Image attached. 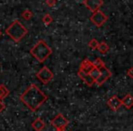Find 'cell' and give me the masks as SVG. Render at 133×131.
Masks as SVG:
<instances>
[{
    "label": "cell",
    "mask_w": 133,
    "mask_h": 131,
    "mask_svg": "<svg viewBox=\"0 0 133 131\" xmlns=\"http://www.w3.org/2000/svg\"><path fill=\"white\" fill-rule=\"evenodd\" d=\"M47 96L42 90H40L35 84L30 86L20 97L22 102L32 111H35L38 109L47 100Z\"/></svg>",
    "instance_id": "cell-1"
},
{
    "label": "cell",
    "mask_w": 133,
    "mask_h": 131,
    "mask_svg": "<svg viewBox=\"0 0 133 131\" xmlns=\"http://www.w3.org/2000/svg\"><path fill=\"white\" fill-rule=\"evenodd\" d=\"M30 53L38 62L43 63L52 55L53 50L44 40H39L30 49Z\"/></svg>",
    "instance_id": "cell-2"
},
{
    "label": "cell",
    "mask_w": 133,
    "mask_h": 131,
    "mask_svg": "<svg viewBox=\"0 0 133 131\" xmlns=\"http://www.w3.org/2000/svg\"><path fill=\"white\" fill-rule=\"evenodd\" d=\"M5 33L14 41L19 42L24 38V37H25L28 31L21 22H19L18 20H15L5 29Z\"/></svg>",
    "instance_id": "cell-3"
},
{
    "label": "cell",
    "mask_w": 133,
    "mask_h": 131,
    "mask_svg": "<svg viewBox=\"0 0 133 131\" xmlns=\"http://www.w3.org/2000/svg\"><path fill=\"white\" fill-rule=\"evenodd\" d=\"M36 78H38L42 83L47 84L54 78V73L52 72L47 67H44L37 72Z\"/></svg>",
    "instance_id": "cell-4"
},
{
    "label": "cell",
    "mask_w": 133,
    "mask_h": 131,
    "mask_svg": "<svg viewBox=\"0 0 133 131\" xmlns=\"http://www.w3.org/2000/svg\"><path fill=\"white\" fill-rule=\"evenodd\" d=\"M52 126L54 127L57 130H61V131H64L65 128L68 126L69 121L63 117V115L62 114H58L57 116L54 117L51 121Z\"/></svg>",
    "instance_id": "cell-5"
},
{
    "label": "cell",
    "mask_w": 133,
    "mask_h": 131,
    "mask_svg": "<svg viewBox=\"0 0 133 131\" xmlns=\"http://www.w3.org/2000/svg\"><path fill=\"white\" fill-rule=\"evenodd\" d=\"M107 20H108V16L101 10H98V11H96V12H94L92 14V16H91V21L92 22L96 27H102L104 23H106Z\"/></svg>",
    "instance_id": "cell-6"
},
{
    "label": "cell",
    "mask_w": 133,
    "mask_h": 131,
    "mask_svg": "<svg viewBox=\"0 0 133 131\" xmlns=\"http://www.w3.org/2000/svg\"><path fill=\"white\" fill-rule=\"evenodd\" d=\"M83 4L90 11L94 13L100 10V7L103 5V1L102 0H84Z\"/></svg>",
    "instance_id": "cell-7"
},
{
    "label": "cell",
    "mask_w": 133,
    "mask_h": 131,
    "mask_svg": "<svg viewBox=\"0 0 133 131\" xmlns=\"http://www.w3.org/2000/svg\"><path fill=\"white\" fill-rule=\"evenodd\" d=\"M100 72H101L100 76H99V78L96 80V84L98 86H101V85H102L103 83H105L107 80L110 78V76H111V73H110V71L106 67H104L103 68L100 69Z\"/></svg>",
    "instance_id": "cell-8"
},
{
    "label": "cell",
    "mask_w": 133,
    "mask_h": 131,
    "mask_svg": "<svg viewBox=\"0 0 133 131\" xmlns=\"http://www.w3.org/2000/svg\"><path fill=\"white\" fill-rule=\"evenodd\" d=\"M108 106L113 111H117L122 106V100H121L117 96H113L108 100Z\"/></svg>",
    "instance_id": "cell-9"
},
{
    "label": "cell",
    "mask_w": 133,
    "mask_h": 131,
    "mask_svg": "<svg viewBox=\"0 0 133 131\" xmlns=\"http://www.w3.org/2000/svg\"><path fill=\"white\" fill-rule=\"evenodd\" d=\"M93 68H95L93 63L91 62L90 60H88V59H85V60L82 61V63L81 64L80 70L82 71V72H84V73L90 74V73L93 70Z\"/></svg>",
    "instance_id": "cell-10"
},
{
    "label": "cell",
    "mask_w": 133,
    "mask_h": 131,
    "mask_svg": "<svg viewBox=\"0 0 133 131\" xmlns=\"http://www.w3.org/2000/svg\"><path fill=\"white\" fill-rule=\"evenodd\" d=\"M78 75H79L80 78H82V79L83 80V81L85 82L87 85L92 86L93 84H94L95 80L93 79L92 78H91V76L90 74H87V73H84V72H82V71L79 70V73H78Z\"/></svg>",
    "instance_id": "cell-11"
},
{
    "label": "cell",
    "mask_w": 133,
    "mask_h": 131,
    "mask_svg": "<svg viewBox=\"0 0 133 131\" xmlns=\"http://www.w3.org/2000/svg\"><path fill=\"white\" fill-rule=\"evenodd\" d=\"M32 128H33L35 131H42L44 128H45V123H44V120H42L41 118H37L32 123Z\"/></svg>",
    "instance_id": "cell-12"
},
{
    "label": "cell",
    "mask_w": 133,
    "mask_h": 131,
    "mask_svg": "<svg viewBox=\"0 0 133 131\" xmlns=\"http://www.w3.org/2000/svg\"><path fill=\"white\" fill-rule=\"evenodd\" d=\"M122 105L127 108V109H130L133 106V97L131 95L128 94L124 98L122 99Z\"/></svg>",
    "instance_id": "cell-13"
},
{
    "label": "cell",
    "mask_w": 133,
    "mask_h": 131,
    "mask_svg": "<svg viewBox=\"0 0 133 131\" xmlns=\"http://www.w3.org/2000/svg\"><path fill=\"white\" fill-rule=\"evenodd\" d=\"M10 91L5 85H0V100H3L9 95Z\"/></svg>",
    "instance_id": "cell-14"
},
{
    "label": "cell",
    "mask_w": 133,
    "mask_h": 131,
    "mask_svg": "<svg viewBox=\"0 0 133 131\" xmlns=\"http://www.w3.org/2000/svg\"><path fill=\"white\" fill-rule=\"evenodd\" d=\"M98 50L100 51L101 54H106L109 51V46L105 42H102L100 43L98 46Z\"/></svg>",
    "instance_id": "cell-15"
},
{
    "label": "cell",
    "mask_w": 133,
    "mask_h": 131,
    "mask_svg": "<svg viewBox=\"0 0 133 131\" xmlns=\"http://www.w3.org/2000/svg\"><path fill=\"white\" fill-rule=\"evenodd\" d=\"M43 22L45 26H49L50 24L53 22V17L51 16L50 14H45L43 17Z\"/></svg>",
    "instance_id": "cell-16"
},
{
    "label": "cell",
    "mask_w": 133,
    "mask_h": 131,
    "mask_svg": "<svg viewBox=\"0 0 133 131\" xmlns=\"http://www.w3.org/2000/svg\"><path fill=\"white\" fill-rule=\"evenodd\" d=\"M93 65H94V67H96V68H98L99 70H100V69H102V68H103V67H105L104 62L101 58H97L96 60L93 62Z\"/></svg>",
    "instance_id": "cell-17"
},
{
    "label": "cell",
    "mask_w": 133,
    "mask_h": 131,
    "mask_svg": "<svg viewBox=\"0 0 133 131\" xmlns=\"http://www.w3.org/2000/svg\"><path fill=\"white\" fill-rule=\"evenodd\" d=\"M22 16H23L24 19L30 20L32 17H33V13H32L29 9H26V10H25L23 13H22Z\"/></svg>",
    "instance_id": "cell-18"
},
{
    "label": "cell",
    "mask_w": 133,
    "mask_h": 131,
    "mask_svg": "<svg viewBox=\"0 0 133 131\" xmlns=\"http://www.w3.org/2000/svg\"><path fill=\"white\" fill-rule=\"evenodd\" d=\"M100 74H101V72H100V70H99L98 68H93V70L91 71V73H90V75L91 76V78H93V79L95 80V82H96V80L99 78V76H100Z\"/></svg>",
    "instance_id": "cell-19"
},
{
    "label": "cell",
    "mask_w": 133,
    "mask_h": 131,
    "mask_svg": "<svg viewBox=\"0 0 133 131\" xmlns=\"http://www.w3.org/2000/svg\"><path fill=\"white\" fill-rule=\"evenodd\" d=\"M100 45V43L96 40V39H91V42L89 43V46L91 48V49H98V46Z\"/></svg>",
    "instance_id": "cell-20"
},
{
    "label": "cell",
    "mask_w": 133,
    "mask_h": 131,
    "mask_svg": "<svg viewBox=\"0 0 133 131\" xmlns=\"http://www.w3.org/2000/svg\"><path fill=\"white\" fill-rule=\"evenodd\" d=\"M46 5L49 7H54L56 4V0H46Z\"/></svg>",
    "instance_id": "cell-21"
},
{
    "label": "cell",
    "mask_w": 133,
    "mask_h": 131,
    "mask_svg": "<svg viewBox=\"0 0 133 131\" xmlns=\"http://www.w3.org/2000/svg\"><path fill=\"white\" fill-rule=\"evenodd\" d=\"M5 108V103L3 102L2 100H0V112L4 111V109Z\"/></svg>",
    "instance_id": "cell-22"
},
{
    "label": "cell",
    "mask_w": 133,
    "mask_h": 131,
    "mask_svg": "<svg viewBox=\"0 0 133 131\" xmlns=\"http://www.w3.org/2000/svg\"><path fill=\"white\" fill-rule=\"evenodd\" d=\"M128 76H130V78H133V67H130V69L128 70Z\"/></svg>",
    "instance_id": "cell-23"
},
{
    "label": "cell",
    "mask_w": 133,
    "mask_h": 131,
    "mask_svg": "<svg viewBox=\"0 0 133 131\" xmlns=\"http://www.w3.org/2000/svg\"><path fill=\"white\" fill-rule=\"evenodd\" d=\"M1 34H2V33H1V31H0V37H1Z\"/></svg>",
    "instance_id": "cell-24"
},
{
    "label": "cell",
    "mask_w": 133,
    "mask_h": 131,
    "mask_svg": "<svg viewBox=\"0 0 133 131\" xmlns=\"http://www.w3.org/2000/svg\"><path fill=\"white\" fill-rule=\"evenodd\" d=\"M56 131H61V130H57V129H56Z\"/></svg>",
    "instance_id": "cell-25"
}]
</instances>
